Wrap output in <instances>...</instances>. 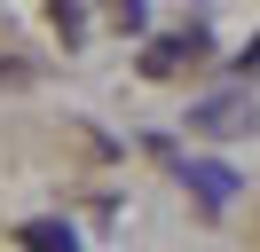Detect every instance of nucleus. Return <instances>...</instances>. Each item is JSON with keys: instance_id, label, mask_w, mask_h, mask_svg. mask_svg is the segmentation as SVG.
I'll return each mask as SVG.
<instances>
[{"instance_id": "nucleus-1", "label": "nucleus", "mask_w": 260, "mask_h": 252, "mask_svg": "<svg viewBox=\"0 0 260 252\" xmlns=\"http://www.w3.org/2000/svg\"><path fill=\"white\" fill-rule=\"evenodd\" d=\"M197 55H205V32H174V40H150L142 71H150V79H174L181 63H197Z\"/></svg>"}, {"instance_id": "nucleus-2", "label": "nucleus", "mask_w": 260, "mask_h": 252, "mask_svg": "<svg viewBox=\"0 0 260 252\" xmlns=\"http://www.w3.org/2000/svg\"><path fill=\"white\" fill-rule=\"evenodd\" d=\"M189 126H197V134H244V126H252V110H244L237 94H221V103L189 110Z\"/></svg>"}, {"instance_id": "nucleus-3", "label": "nucleus", "mask_w": 260, "mask_h": 252, "mask_svg": "<svg viewBox=\"0 0 260 252\" xmlns=\"http://www.w3.org/2000/svg\"><path fill=\"white\" fill-rule=\"evenodd\" d=\"M24 252H79V244H71L63 220H32V229H24Z\"/></svg>"}, {"instance_id": "nucleus-4", "label": "nucleus", "mask_w": 260, "mask_h": 252, "mask_svg": "<svg viewBox=\"0 0 260 252\" xmlns=\"http://www.w3.org/2000/svg\"><path fill=\"white\" fill-rule=\"evenodd\" d=\"M189 181L205 189V205H221V197H229V166H189Z\"/></svg>"}, {"instance_id": "nucleus-5", "label": "nucleus", "mask_w": 260, "mask_h": 252, "mask_svg": "<svg viewBox=\"0 0 260 252\" xmlns=\"http://www.w3.org/2000/svg\"><path fill=\"white\" fill-rule=\"evenodd\" d=\"M111 16L118 24H142V0H111Z\"/></svg>"}]
</instances>
